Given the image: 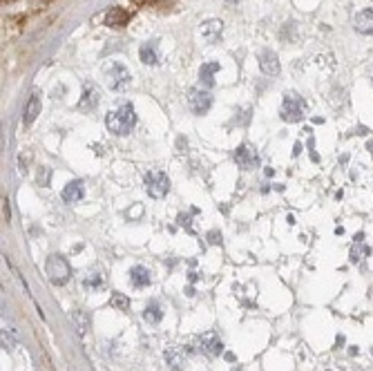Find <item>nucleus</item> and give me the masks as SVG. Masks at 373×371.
I'll return each mask as SVG.
<instances>
[{
	"label": "nucleus",
	"mask_w": 373,
	"mask_h": 371,
	"mask_svg": "<svg viewBox=\"0 0 373 371\" xmlns=\"http://www.w3.org/2000/svg\"><path fill=\"white\" fill-rule=\"evenodd\" d=\"M186 295H190V297H192V295H195V289H192V287H188V289H186Z\"/></svg>",
	"instance_id": "e433bc0d"
},
{
	"label": "nucleus",
	"mask_w": 373,
	"mask_h": 371,
	"mask_svg": "<svg viewBox=\"0 0 373 371\" xmlns=\"http://www.w3.org/2000/svg\"><path fill=\"white\" fill-rule=\"evenodd\" d=\"M221 32H224V22H221L219 18H210V21H206L204 25H201V34H204V38L208 42L219 41Z\"/></svg>",
	"instance_id": "ddd939ff"
},
{
	"label": "nucleus",
	"mask_w": 373,
	"mask_h": 371,
	"mask_svg": "<svg viewBox=\"0 0 373 371\" xmlns=\"http://www.w3.org/2000/svg\"><path fill=\"white\" fill-rule=\"evenodd\" d=\"M38 114H41V96L38 94H32L29 96V101H27L25 105V123L29 125V123H34L38 119Z\"/></svg>",
	"instance_id": "6ab92c4d"
},
{
	"label": "nucleus",
	"mask_w": 373,
	"mask_h": 371,
	"mask_svg": "<svg viewBox=\"0 0 373 371\" xmlns=\"http://www.w3.org/2000/svg\"><path fill=\"white\" fill-rule=\"evenodd\" d=\"M110 307H114L116 311H127L130 309V300H127L123 293H112V297H110Z\"/></svg>",
	"instance_id": "5701e85b"
},
{
	"label": "nucleus",
	"mask_w": 373,
	"mask_h": 371,
	"mask_svg": "<svg viewBox=\"0 0 373 371\" xmlns=\"http://www.w3.org/2000/svg\"><path fill=\"white\" fill-rule=\"evenodd\" d=\"M335 345H337V349H340V347L344 345V335H337V340H335Z\"/></svg>",
	"instance_id": "473e14b6"
},
{
	"label": "nucleus",
	"mask_w": 373,
	"mask_h": 371,
	"mask_svg": "<svg viewBox=\"0 0 373 371\" xmlns=\"http://www.w3.org/2000/svg\"><path fill=\"white\" fill-rule=\"evenodd\" d=\"M139 59H141V63H145V65H157V63H159L157 42H154V41L143 42L141 49H139Z\"/></svg>",
	"instance_id": "f3484780"
},
{
	"label": "nucleus",
	"mask_w": 373,
	"mask_h": 371,
	"mask_svg": "<svg viewBox=\"0 0 373 371\" xmlns=\"http://www.w3.org/2000/svg\"><path fill=\"white\" fill-rule=\"evenodd\" d=\"M101 284H103V277H101L99 273H89V275H85V280H83L85 289H99Z\"/></svg>",
	"instance_id": "393cba45"
},
{
	"label": "nucleus",
	"mask_w": 373,
	"mask_h": 371,
	"mask_svg": "<svg viewBox=\"0 0 373 371\" xmlns=\"http://www.w3.org/2000/svg\"><path fill=\"white\" fill-rule=\"evenodd\" d=\"M232 371H242V369H239V367H235V369H232Z\"/></svg>",
	"instance_id": "a19ab883"
},
{
	"label": "nucleus",
	"mask_w": 373,
	"mask_h": 371,
	"mask_svg": "<svg viewBox=\"0 0 373 371\" xmlns=\"http://www.w3.org/2000/svg\"><path fill=\"white\" fill-rule=\"evenodd\" d=\"M143 181H145L147 195L152 197V199H161L170 190V177L166 172H161V170H150V172H145Z\"/></svg>",
	"instance_id": "20e7f679"
},
{
	"label": "nucleus",
	"mask_w": 373,
	"mask_h": 371,
	"mask_svg": "<svg viewBox=\"0 0 373 371\" xmlns=\"http://www.w3.org/2000/svg\"><path fill=\"white\" fill-rule=\"evenodd\" d=\"M259 69H262L266 76H277L279 74V59H277V54L273 52V49H264V52H259Z\"/></svg>",
	"instance_id": "9d476101"
},
{
	"label": "nucleus",
	"mask_w": 373,
	"mask_h": 371,
	"mask_svg": "<svg viewBox=\"0 0 373 371\" xmlns=\"http://www.w3.org/2000/svg\"><path fill=\"white\" fill-rule=\"evenodd\" d=\"M367 150L373 154V141H369V144H367Z\"/></svg>",
	"instance_id": "58836bf2"
},
{
	"label": "nucleus",
	"mask_w": 373,
	"mask_h": 371,
	"mask_svg": "<svg viewBox=\"0 0 373 371\" xmlns=\"http://www.w3.org/2000/svg\"><path fill=\"white\" fill-rule=\"evenodd\" d=\"M85 195V188H83V181H69L67 186L63 188V192H61V197H63V202L65 204H76L81 202Z\"/></svg>",
	"instance_id": "9b49d317"
},
{
	"label": "nucleus",
	"mask_w": 373,
	"mask_h": 371,
	"mask_svg": "<svg viewBox=\"0 0 373 371\" xmlns=\"http://www.w3.org/2000/svg\"><path fill=\"white\" fill-rule=\"evenodd\" d=\"M2 347H5V349H14V347H16V340L11 338L9 329H2Z\"/></svg>",
	"instance_id": "a878e982"
},
{
	"label": "nucleus",
	"mask_w": 373,
	"mask_h": 371,
	"mask_svg": "<svg viewBox=\"0 0 373 371\" xmlns=\"http://www.w3.org/2000/svg\"><path fill=\"white\" fill-rule=\"evenodd\" d=\"M103 72H105V79H107L110 90H114V92H123L132 81L130 69H127L123 63H116V61L107 63L105 67H103Z\"/></svg>",
	"instance_id": "f03ea898"
},
{
	"label": "nucleus",
	"mask_w": 373,
	"mask_h": 371,
	"mask_svg": "<svg viewBox=\"0 0 373 371\" xmlns=\"http://www.w3.org/2000/svg\"><path fill=\"white\" fill-rule=\"evenodd\" d=\"M199 347L206 355H219L224 353V342H221L219 333L217 331H206L199 338Z\"/></svg>",
	"instance_id": "6e6552de"
},
{
	"label": "nucleus",
	"mask_w": 373,
	"mask_h": 371,
	"mask_svg": "<svg viewBox=\"0 0 373 371\" xmlns=\"http://www.w3.org/2000/svg\"><path fill=\"white\" fill-rule=\"evenodd\" d=\"M300 152H302V144H300V141H295V145H293V157H300Z\"/></svg>",
	"instance_id": "7c9ffc66"
},
{
	"label": "nucleus",
	"mask_w": 373,
	"mask_h": 371,
	"mask_svg": "<svg viewBox=\"0 0 373 371\" xmlns=\"http://www.w3.org/2000/svg\"><path fill=\"white\" fill-rule=\"evenodd\" d=\"M355 242H364V233H357L355 235Z\"/></svg>",
	"instance_id": "4c0bfd02"
},
{
	"label": "nucleus",
	"mask_w": 373,
	"mask_h": 371,
	"mask_svg": "<svg viewBox=\"0 0 373 371\" xmlns=\"http://www.w3.org/2000/svg\"><path fill=\"white\" fill-rule=\"evenodd\" d=\"M130 282L137 289L150 287V270H147L145 266H132L130 268Z\"/></svg>",
	"instance_id": "dca6fc26"
},
{
	"label": "nucleus",
	"mask_w": 373,
	"mask_h": 371,
	"mask_svg": "<svg viewBox=\"0 0 373 371\" xmlns=\"http://www.w3.org/2000/svg\"><path fill=\"white\" fill-rule=\"evenodd\" d=\"M347 161H349V154H342V157H340V164L344 165V164H347Z\"/></svg>",
	"instance_id": "c9c22d12"
},
{
	"label": "nucleus",
	"mask_w": 373,
	"mask_h": 371,
	"mask_svg": "<svg viewBox=\"0 0 373 371\" xmlns=\"http://www.w3.org/2000/svg\"><path fill=\"white\" fill-rule=\"evenodd\" d=\"M99 101H101V90L94 83H85L83 99L79 101V110L81 112H94L96 105H99Z\"/></svg>",
	"instance_id": "1a4fd4ad"
},
{
	"label": "nucleus",
	"mask_w": 373,
	"mask_h": 371,
	"mask_svg": "<svg viewBox=\"0 0 373 371\" xmlns=\"http://www.w3.org/2000/svg\"><path fill=\"white\" fill-rule=\"evenodd\" d=\"M2 215H5V222H9V219H11V212H9V202H7V199H2Z\"/></svg>",
	"instance_id": "c756f323"
},
{
	"label": "nucleus",
	"mask_w": 373,
	"mask_h": 371,
	"mask_svg": "<svg viewBox=\"0 0 373 371\" xmlns=\"http://www.w3.org/2000/svg\"><path fill=\"white\" fill-rule=\"evenodd\" d=\"M206 239H208L210 246H217V244H221V233L219 230H210V233L206 235Z\"/></svg>",
	"instance_id": "cd10ccee"
},
{
	"label": "nucleus",
	"mask_w": 373,
	"mask_h": 371,
	"mask_svg": "<svg viewBox=\"0 0 373 371\" xmlns=\"http://www.w3.org/2000/svg\"><path fill=\"white\" fill-rule=\"evenodd\" d=\"M166 362L170 365V369H172V371H184V367H186L184 349H177V347L168 349V351H166Z\"/></svg>",
	"instance_id": "2eb2a0df"
},
{
	"label": "nucleus",
	"mask_w": 373,
	"mask_h": 371,
	"mask_svg": "<svg viewBox=\"0 0 373 371\" xmlns=\"http://www.w3.org/2000/svg\"><path fill=\"white\" fill-rule=\"evenodd\" d=\"M353 25H355V29L360 34H373V9H364L360 14H355Z\"/></svg>",
	"instance_id": "4468645a"
},
{
	"label": "nucleus",
	"mask_w": 373,
	"mask_h": 371,
	"mask_svg": "<svg viewBox=\"0 0 373 371\" xmlns=\"http://www.w3.org/2000/svg\"><path fill=\"white\" fill-rule=\"evenodd\" d=\"M72 318H74V322H76V327H79V333L83 335L85 331L89 329V315H87V311H83V309H76V311L72 313Z\"/></svg>",
	"instance_id": "412c9836"
},
{
	"label": "nucleus",
	"mask_w": 373,
	"mask_h": 371,
	"mask_svg": "<svg viewBox=\"0 0 373 371\" xmlns=\"http://www.w3.org/2000/svg\"><path fill=\"white\" fill-rule=\"evenodd\" d=\"M105 125L112 134H116V137L130 134L132 130H134V125H137V112H134V105H132V103H123L121 107L112 110L105 117Z\"/></svg>",
	"instance_id": "f257e3e1"
},
{
	"label": "nucleus",
	"mask_w": 373,
	"mask_h": 371,
	"mask_svg": "<svg viewBox=\"0 0 373 371\" xmlns=\"http://www.w3.org/2000/svg\"><path fill=\"white\" fill-rule=\"evenodd\" d=\"M45 270H47V277L52 284H56V287H63L65 282L69 280V275H72V268H69L67 260H65L63 255H49L47 257V266H45Z\"/></svg>",
	"instance_id": "7ed1b4c3"
},
{
	"label": "nucleus",
	"mask_w": 373,
	"mask_h": 371,
	"mask_svg": "<svg viewBox=\"0 0 373 371\" xmlns=\"http://www.w3.org/2000/svg\"><path fill=\"white\" fill-rule=\"evenodd\" d=\"M235 161H237V165H239V168L252 170V168H257V165H259V154H257V150L252 148V145L244 144V145H239V148L235 150Z\"/></svg>",
	"instance_id": "0eeeda50"
},
{
	"label": "nucleus",
	"mask_w": 373,
	"mask_h": 371,
	"mask_svg": "<svg viewBox=\"0 0 373 371\" xmlns=\"http://www.w3.org/2000/svg\"><path fill=\"white\" fill-rule=\"evenodd\" d=\"M186 148H188V141H186V137H179V139H177V150H179V152H186Z\"/></svg>",
	"instance_id": "c85d7f7f"
},
{
	"label": "nucleus",
	"mask_w": 373,
	"mask_h": 371,
	"mask_svg": "<svg viewBox=\"0 0 373 371\" xmlns=\"http://www.w3.org/2000/svg\"><path fill=\"white\" fill-rule=\"evenodd\" d=\"M369 246H364V242H355L353 244V248H351V262H360V260H364V257H369Z\"/></svg>",
	"instance_id": "4be33fe9"
},
{
	"label": "nucleus",
	"mask_w": 373,
	"mask_h": 371,
	"mask_svg": "<svg viewBox=\"0 0 373 371\" xmlns=\"http://www.w3.org/2000/svg\"><path fill=\"white\" fill-rule=\"evenodd\" d=\"M188 280L190 282H197V280H199V275H197V273H188Z\"/></svg>",
	"instance_id": "f704fd0d"
},
{
	"label": "nucleus",
	"mask_w": 373,
	"mask_h": 371,
	"mask_svg": "<svg viewBox=\"0 0 373 371\" xmlns=\"http://www.w3.org/2000/svg\"><path fill=\"white\" fill-rule=\"evenodd\" d=\"M219 72V63H215V61H210V63H204L199 69V79L201 83L206 85V87H212L215 85V74Z\"/></svg>",
	"instance_id": "a211bd4d"
},
{
	"label": "nucleus",
	"mask_w": 373,
	"mask_h": 371,
	"mask_svg": "<svg viewBox=\"0 0 373 371\" xmlns=\"http://www.w3.org/2000/svg\"><path fill=\"white\" fill-rule=\"evenodd\" d=\"M192 212L197 215V208H192L190 212H179V217H177L179 226H184L186 230H188V233H195V230H192V222H190V215H192Z\"/></svg>",
	"instance_id": "b1692460"
},
{
	"label": "nucleus",
	"mask_w": 373,
	"mask_h": 371,
	"mask_svg": "<svg viewBox=\"0 0 373 371\" xmlns=\"http://www.w3.org/2000/svg\"><path fill=\"white\" fill-rule=\"evenodd\" d=\"M228 5H235V2H239V0H226Z\"/></svg>",
	"instance_id": "ea45409f"
},
{
	"label": "nucleus",
	"mask_w": 373,
	"mask_h": 371,
	"mask_svg": "<svg viewBox=\"0 0 373 371\" xmlns=\"http://www.w3.org/2000/svg\"><path fill=\"white\" fill-rule=\"evenodd\" d=\"M304 105L306 103L302 101L297 94H290V92H286L284 94V101H282V110H279V114H282V119L289 123H297L304 119Z\"/></svg>",
	"instance_id": "39448f33"
},
{
	"label": "nucleus",
	"mask_w": 373,
	"mask_h": 371,
	"mask_svg": "<svg viewBox=\"0 0 373 371\" xmlns=\"http://www.w3.org/2000/svg\"><path fill=\"white\" fill-rule=\"evenodd\" d=\"M143 318H145V322H150V324H159L161 322V318H163L161 307H159L157 302H150L145 307V311H143Z\"/></svg>",
	"instance_id": "aec40b11"
},
{
	"label": "nucleus",
	"mask_w": 373,
	"mask_h": 371,
	"mask_svg": "<svg viewBox=\"0 0 373 371\" xmlns=\"http://www.w3.org/2000/svg\"><path fill=\"white\" fill-rule=\"evenodd\" d=\"M224 358H226L228 362H235V360H237V355L232 353V351H226V353H224Z\"/></svg>",
	"instance_id": "2f4dec72"
},
{
	"label": "nucleus",
	"mask_w": 373,
	"mask_h": 371,
	"mask_svg": "<svg viewBox=\"0 0 373 371\" xmlns=\"http://www.w3.org/2000/svg\"><path fill=\"white\" fill-rule=\"evenodd\" d=\"M36 179H38V184H41V186H47L49 184V168H47V165H42V168L38 170Z\"/></svg>",
	"instance_id": "bb28decb"
},
{
	"label": "nucleus",
	"mask_w": 373,
	"mask_h": 371,
	"mask_svg": "<svg viewBox=\"0 0 373 371\" xmlns=\"http://www.w3.org/2000/svg\"><path fill=\"white\" fill-rule=\"evenodd\" d=\"M130 18H132V14L127 9H123V7H112L105 14V25L107 27H125Z\"/></svg>",
	"instance_id": "f8f14e48"
},
{
	"label": "nucleus",
	"mask_w": 373,
	"mask_h": 371,
	"mask_svg": "<svg viewBox=\"0 0 373 371\" xmlns=\"http://www.w3.org/2000/svg\"><path fill=\"white\" fill-rule=\"evenodd\" d=\"M188 103H190V110L195 112V114H206L212 105V96H210V92L192 87L188 92Z\"/></svg>",
	"instance_id": "423d86ee"
},
{
	"label": "nucleus",
	"mask_w": 373,
	"mask_h": 371,
	"mask_svg": "<svg viewBox=\"0 0 373 371\" xmlns=\"http://www.w3.org/2000/svg\"><path fill=\"white\" fill-rule=\"evenodd\" d=\"M367 132H369V127H364V125H362V127H357V130H355V134H367Z\"/></svg>",
	"instance_id": "72a5a7b5"
},
{
	"label": "nucleus",
	"mask_w": 373,
	"mask_h": 371,
	"mask_svg": "<svg viewBox=\"0 0 373 371\" xmlns=\"http://www.w3.org/2000/svg\"><path fill=\"white\" fill-rule=\"evenodd\" d=\"M2 2H14V0H2Z\"/></svg>",
	"instance_id": "79ce46f5"
}]
</instances>
